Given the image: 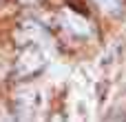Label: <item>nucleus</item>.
<instances>
[{
    "label": "nucleus",
    "mask_w": 126,
    "mask_h": 122,
    "mask_svg": "<svg viewBox=\"0 0 126 122\" xmlns=\"http://www.w3.org/2000/svg\"><path fill=\"white\" fill-rule=\"evenodd\" d=\"M40 64H42V56H40L35 49H27V51L22 53L20 62H18V71H20V73H31V71H35Z\"/></svg>",
    "instance_id": "1"
},
{
    "label": "nucleus",
    "mask_w": 126,
    "mask_h": 122,
    "mask_svg": "<svg viewBox=\"0 0 126 122\" xmlns=\"http://www.w3.org/2000/svg\"><path fill=\"white\" fill-rule=\"evenodd\" d=\"M64 16H66V20H69L66 24H69L75 33L89 36V31H91V29H89V24H86V20H84V18H80V16H78V13H73V11H66Z\"/></svg>",
    "instance_id": "2"
},
{
    "label": "nucleus",
    "mask_w": 126,
    "mask_h": 122,
    "mask_svg": "<svg viewBox=\"0 0 126 122\" xmlns=\"http://www.w3.org/2000/svg\"><path fill=\"white\" fill-rule=\"evenodd\" d=\"M104 11H115V9H120V4H122V0H95Z\"/></svg>",
    "instance_id": "3"
}]
</instances>
